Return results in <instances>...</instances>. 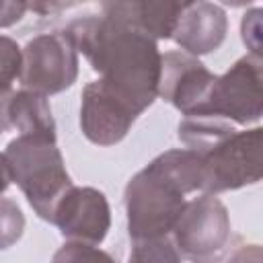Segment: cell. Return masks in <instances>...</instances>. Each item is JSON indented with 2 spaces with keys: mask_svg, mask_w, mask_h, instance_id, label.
Instances as JSON below:
<instances>
[{
  "mask_svg": "<svg viewBox=\"0 0 263 263\" xmlns=\"http://www.w3.org/2000/svg\"><path fill=\"white\" fill-rule=\"evenodd\" d=\"M64 31L99 78L123 92L142 113L158 99L162 53L148 33L109 12L78 16Z\"/></svg>",
  "mask_w": 263,
  "mask_h": 263,
  "instance_id": "6da1fadb",
  "label": "cell"
},
{
  "mask_svg": "<svg viewBox=\"0 0 263 263\" xmlns=\"http://www.w3.org/2000/svg\"><path fill=\"white\" fill-rule=\"evenodd\" d=\"M193 191H201V162L195 150L173 148L152 158L123 191L129 238L168 236L185 195Z\"/></svg>",
  "mask_w": 263,
  "mask_h": 263,
  "instance_id": "7a4b0ae2",
  "label": "cell"
},
{
  "mask_svg": "<svg viewBox=\"0 0 263 263\" xmlns=\"http://www.w3.org/2000/svg\"><path fill=\"white\" fill-rule=\"evenodd\" d=\"M12 183L18 185L33 212L51 222L60 197L74 185L55 138L16 136L4 148Z\"/></svg>",
  "mask_w": 263,
  "mask_h": 263,
  "instance_id": "3957f363",
  "label": "cell"
},
{
  "mask_svg": "<svg viewBox=\"0 0 263 263\" xmlns=\"http://www.w3.org/2000/svg\"><path fill=\"white\" fill-rule=\"evenodd\" d=\"M171 238L191 263H224L230 255V214L216 195L201 193L185 201Z\"/></svg>",
  "mask_w": 263,
  "mask_h": 263,
  "instance_id": "277c9868",
  "label": "cell"
},
{
  "mask_svg": "<svg viewBox=\"0 0 263 263\" xmlns=\"http://www.w3.org/2000/svg\"><path fill=\"white\" fill-rule=\"evenodd\" d=\"M263 129H236L230 136L195 150L201 162V193L218 195L255 185L263 175Z\"/></svg>",
  "mask_w": 263,
  "mask_h": 263,
  "instance_id": "5b68a950",
  "label": "cell"
},
{
  "mask_svg": "<svg viewBox=\"0 0 263 263\" xmlns=\"http://www.w3.org/2000/svg\"><path fill=\"white\" fill-rule=\"evenodd\" d=\"M263 60L255 55L238 58L224 74L216 76L208 99L193 117H218L228 123L249 125L263 115Z\"/></svg>",
  "mask_w": 263,
  "mask_h": 263,
  "instance_id": "8992f818",
  "label": "cell"
},
{
  "mask_svg": "<svg viewBox=\"0 0 263 263\" xmlns=\"http://www.w3.org/2000/svg\"><path fill=\"white\" fill-rule=\"evenodd\" d=\"M76 78L78 51L64 29L37 35L23 47V68L18 82L25 90L51 97L70 88Z\"/></svg>",
  "mask_w": 263,
  "mask_h": 263,
  "instance_id": "52a82bcc",
  "label": "cell"
},
{
  "mask_svg": "<svg viewBox=\"0 0 263 263\" xmlns=\"http://www.w3.org/2000/svg\"><path fill=\"white\" fill-rule=\"evenodd\" d=\"M142 111L117 88L92 80L80 92V129L97 146L119 144Z\"/></svg>",
  "mask_w": 263,
  "mask_h": 263,
  "instance_id": "ba28073f",
  "label": "cell"
},
{
  "mask_svg": "<svg viewBox=\"0 0 263 263\" xmlns=\"http://www.w3.org/2000/svg\"><path fill=\"white\" fill-rule=\"evenodd\" d=\"M51 224L68 242L99 247L111 228V208L107 195L97 187L72 185L55 203Z\"/></svg>",
  "mask_w": 263,
  "mask_h": 263,
  "instance_id": "9c48e42d",
  "label": "cell"
},
{
  "mask_svg": "<svg viewBox=\"0 0 263 263\" xmlns=\"http://www.w3.org/2000/svg\"><path fill=\"white\" fill-rule=\"evenodd\" d=\"M218 74L185 51H164L160 64L158 97L179 109L185 117H193L203 107L208 92Z\"/></svg>",
  "mask_w": 263,
  "mask_h": 263,
  "instance_id": "30bf717a",
  "label": "cell"
},
{
  "mask_svg": "<svg viewBox=\"0 0 263 263\" xmlns=\"http://www.w3.org/2000/svg\"><path fill=\"white\" fill-rule=\"evenodd\" d=\"M228 33L226 10L216 2H185L177 27L173 31L175 43L181 51L197 58L216 51Z\"/></svg>",
  "mask_w": 263,
  "mask_h": 263,
  "instance_id": "8fae6325",
  "label": "cell"
},
{
  "mask_svg": "<svg viewBox=\"0 0 263 263\" xmlns=\"http://www.w3.org/2000/svg\"><path fill=\"white\" fill-rule=\"evenodd\" d=\"M14 127L18 136L55 138V121L47 97L33 90H12L0 99V134Z\"/></svg>",
  "mask_w": 263,
  "mask_h": 263,
  "instance_id": "7c38bea8",
  "label": "cell"
},
{
  "mask_svg": "<svg viewBox=\"0 0 263 263\" xmlns=\"http://www.w3.org/2000/svg\"><path fill=\"white\" fill-rule=\"evenodd\" d=\"M185 2H105L101 12L121 16L148 33L154 41L171 39Z\"/></svg>",
  "mask_w": 263,
  "mask_h": 263,
  "instance_id": "4fadbf2b",
  "label": "cell"
},
{
  "mask_svg": "<svg viewBox=\"0 0 263 263\" xmlns=\"http://www.w3.org/2000/svg\"><path fill=\"white\" fill-rule=\"evenodd\" d=\"M181 261L183 257L179 255L171 234L132 240L127 255V263H181Z\"/></svg>",
  "mask_w": 263,
  "mask_h": 263,
  "instance_id": "5bb4252c",
  "label": "cell"
},
{
  "mask_svg": "<svg viewBox=\"0 0 263 263\" xmlns=\"http://www.w3.org/2000/svg\"><path fill=\"white\" fill-rule=\"evenodd\" d=\"M21 68L23 49L12 37L0 35V99L12 92V82L18 80Z\"/></svg>",
  "mask_w": 263,
  "mask_h": 263,
  "instance_id": "9a60e30c",
  "label": "cell"
},
{
  "mask_svg": "<svg viewBox=\"0 0 263 263\" xmlns=\"http://www.w3.org/2000/svg\"><path fill=\"white\" fill-rule=\"evenodd\" d=\"M25 232V214L10 197H0V251L18 242Z\"/></svg>",
  "mask_w": 263,
  "mask_h": 263,
  "instance_id": "2e32d148",
  "label": "cell"
},
{
  "mask_svg": "<svg viewBox=\"0 0 263 263\" xmlns=\"http://www.w3.org/2000/svg\"><path fill=\"white\" fill-rule=\"evenodd\" d=\"M51 263H117V261L107 251L95 245L66 242L53 253Z\"/></svg>",
  "mask_w": 263,
  "mask_h": 263,
  "instance_id": "e0dca14e",
  "label": "cell"
},
{
  "mask_svg": "<svg viewBox=\"0 0 263 263\" xmlns=\"http://www.w3.org/2000/svg\"><path fill=\"white\" fill-rule=\"evenodd\" d=\"M261 16H263V10L259 6L251 8L245 12L242 21H240V37H242V43L247 45L249 49V55H255V58H261L263 55V27H261Z\"/></svg>",
  "mask_w": 263,
  "mask_h": 263,
  "instance_id": "ac0fdd59",
  "label": "cell"
},
{
  "mask_svg": "<svg viewBox=\"0 0 263 263\" xmlns=\"http://www.w3.org/2000/svg\"><path fill=\"white\" fill-rule=\"evenodd\" d=\"M29 10L27 2H12V0H0V29L4 27H12L14 23H18L25 12Z\"/></svg>",
  "mask_w": 263,
  "mask_h": 263,
  "instance_id": "d6986e66",
  "label": "cell"
},
{
  "mask_svg": "<svg viewBox=\"0 0 263 263\" xmlns=\"http://www.w3.org/2000/svg\"><path fill=\"white\" fill-rule=\"evenodd\" d=\"M224 263H263L261 247L259 245H240L226 257Z\"/></svg>",
  "mask_w": 263,
  "mask_h": 263,
  "instance_id": "ffe728a7",
  "label": "cell"
},
{
  "mask_svg": "<svg viewBox=\"0 0 263 263\" xmlns=\"http://www.w3.org/2000/svg\"><path fill=\"white\" fill-rule=\"evenodd\" d=\"M10 183H12V179H10V173H8V164H6L4 152H0V193H4L10 187Z\"/></svg>",
  "mask_w": 263,
  "mask_h": 263,
  "instance_id": "44dd1931",
  "label": "cell"
}]
</instances>
